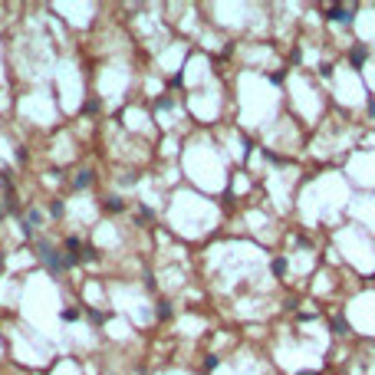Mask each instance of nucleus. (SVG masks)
Returning a JSON list of instances; mask_svg holds the SVG:
<instances>
[{
  "mask_svg": "<svg viewBox=\"0 0 375 375\" xmlns=\"http://www.w3.org/2000/svg\"><path fill=\"white\" fill-rule=\"evenodd\" d=\"M332 329H336L339 336H346V332H349V326H346V320H332Z\"/></svg>",
  "mask_w": 375,
  "mask_h": 375,
  "instance_id": "obj_6",
  "label": "nucleus"
},
{
  "mask_svg": "<svg viewBox=\"0 0 375 375\" xmlns=\"http://www.w3.org/2000/svg\"><path fill=\"white\" fill-rule=\"evenodd\" d=\"M36 250H40V260H43V264H46L50 270H53V274H62V270L70 266V260H66V257H60V254H56V250L50 247L46 240H36Z\"/></svg>",
  "mask_w": 375,
  "mask_h": 375,
  "instance_id": "obj_1",
  "label": "nucleus"
},
{
  "mask_svg": "<svg viewBox=\"0 0 375 375\" xmlns=\"http://www.w3.org/2000/svg\"><path fill=\"white\" fill-rule=\"evenodd\" d=\"M106 208H109V211H122L125 204H122V198H106Z\"/></svg>",
  "mask_w": 375,
  "mask_h": 375,
  "instance_id": "obj_4",
  "label": "nucleus"
},
{
  "mask_svg": "<svg viewBox=\"0 0 375 375\" xmlns=\"http://www.w3.org/2000/svg\"><path fill=\"white\" fill-rule=\"evenodd\" d=\"M158 316H162V320H168V316H172V306H168V303H158Z\"/></svg>",
  "mask_w": 375,
  "mask_h": 375,
  "instance_id": "obj_8",
  "label": "nucleus"
},
{
  "mask_svg": "<svg viewBox=\"0 0 375 375\" xmlns=\"http://www.w3.org/2000/svg\"><path fill=\"white\" fill-rule=\"evenodd\" d=\"M274 274H276V276L286 274V260H274Z\"/></svg>",
  "mask_w": 375,
  "mask_h": 375,
  "instance_id": "obj_7",
  "label": "nucleus"
},
{
  "mask_svg": "<svg viewBox=\"0 0 375 375\" xmlns=\"http://www.w3.org/2000/svg\"><path fill=\"white\" fill-rule=\"evenodd\" d=\"M366 56H368V50H366V46H352L349 60H352V66H362V62H366Z\"/></svg>",
  "mask_w": 375,
  "mask_h": 375,
  "instance_id": "obj_3",
  "label": "nucleus"
},
{
  "mask_svg": "<svg viewBox=\"0 0 375 375\" xmlns=\"http://www.w3.org/2000/svg\"><path fill=\"white\" fill-rule=\"evenodd\" d=\"M89 181H92V174H89V172H79V178H76V188H86Z\"/></svg>",
  "mask_w": 375,
  "mask_h": 375,
  "instance_id": "obj_5",
  "label": "nucleus"
},
{
  "mask_svg": "<svg viewBox=\"0 0 375 375\" xmlns=\"http://www.w3.org/2000/svg\"><path fill=\"white\" fill-rule=\"evenodd\" d=\"M329 20H332V24H346V26H349L352 24V7H332V10H329Z\"/></svg>",
  "mask_w": 375,
  "mask_h": 375,
  "instance_id": "obj_2",
  "label": "nucleus"
}]
</instances>
